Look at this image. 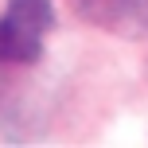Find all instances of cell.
Wrapping results in <instances>:
<instances>
[{
  "label": "cell",
  "instance_id": "1",
  "mask_svg": "<svg viewBox=\"0 0 148 148\" xmlns=\"http://www.w3.org/2000/svg\"><path fill=\"white\" fill-rule=\"evenodd\" d=\"M55 27L51 0H8L0 16V62H35Z\"/></svg>",
  "mask_w": 148,
  "mask_h": 148
},
{
  "label": "cell",
  "instance_id": "2",
  "mask_svg": "<svg viewBox=\"0 0 148 148\" xmlns=\"http://www.w3.org/2000/svg\"><path fill=\"white\" fill-rule=\"evenodd\" d=\"M86 20L121 35H148V0H82Z\"/></svg>",
  "mask_w": 148,
  "mask_h": 148
}]
</instances>
